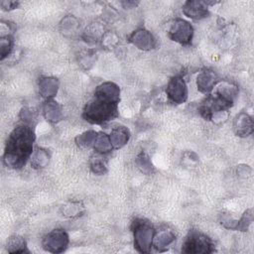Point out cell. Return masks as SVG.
<instances>
[{
	"mask_svg": "<svg viewBox=\"0 0 254 254\" xmlns=\"http://www.w3.org/2000/svg\"><path fill=\"white\" fill-rule=\"evenodd\" d=\"M128 41L141 51H151L157 46V42L153 34L144 28H139L133 31L128 36Z\"/></svg>",
	"mask_w": 254,
	"mask_h": 254,
	"instance_id": "9",
	"label": "cell"
},
{
	"mask_svg": "<svg viewBox=\"0 0 254 254\" xmlns=\"http://www.w3.org/2000/svg\"><path fill=\"white\" fill-rule=\"evenodd\" d=\"M166 93L169 100L172 103L174 104L185 103L188 99L189 90L184 77L180 74H177L171 77L166 87Z\"/></svg>",
	"mask_w": 254,
	"mask_h": 254,
	"instance_id": "8",
	"label": "cell"
},
{
	"mask_svg": "<svg viewBox=\"0 0 254 254\" xmlns=\"http://www.w3.org/2000/svg\"><path fill=\"white\" fill-rule=\"evenodd\" d=\"M213 246L212 240L207 235L191 230L183 243L182 252L186 254H208L214 251Z\"/></svg>",
	"mask_w": 254,
	"mask_h": 254,
	"instance_id": "4",
	"label": "cell"
},
{
	"mask_svg": "<svg viewBox=\"0 0 254 254\" xmlns=\"http://www.w3.org/2000/svg\"><path fill=\"white\" fill-rule=\"evenodd\" d=\"M135 163H136L138 169L142 173H144L146 175H149L152 173L153 164L151 162L150 157L145 152H141L137 155V157L135 159Z\"/></svg>",
	"mask_w": 254,
	"mask_h": 254,
	"instance_id": "25",
	"label": "cell"
},
{
	"mask_svg": "<svg viewBox=\"0 0 254 254\" xmlns=\"http://www.w3.org/2000/svg\"><path fill=\"white\" fill-rule=\"evenodd\" d=\"M131 133L130 130L125 126H116L111 130L109 134V138L113 149H121L124 147L130 140Z\"/></svg>",
	"mask_w": 254,
	"mask_h": 254,
	"instance_id": "16",
	"label": "cell"
},
{
	"mask_svg": "<svg viewBox=\"0 0 254 254\" xmlns=\"http://www.w3.org/2000/svg\"><path fill=\"white\" fill-rule=\"evenodd\" d=\"M39 93L45 99H53L59 91L60 81L54 76H41L38 81Z\"/></svg>",
	"mask_w": 254,
	"mask_h": 254,
	"instance_id": "13",
	"label": "cell"
},
{
	"mask_svg": "<svg viewBox=\"0 0 254 254\" xmlns=\"http://www.w3.org/2000/svg\"><path fill=\"white\" fill-rule=\"evenodd\" d=\"M20 118L21 120L25 123V124H29V125H32V122L35 118V114L34 112L30 109V108H27V107H24L22 108V110L20 111Z\"/></svg>",
	"mask_w": 254,
	"mask_h": 254,
	"instance_id": "30",
	"label": "cell"
},
{
	"mask_svg": "<svg viewBox=\"0 0 254 254\" xmlns=\"http://www.w3.org/2000/svg\"><path fill=\"white\" fill-rule=\"evenodd\" d=\"M237 221L232 218V216L228 213H221L219 215V222L220 224L227 228V229H231V230H236L237 229Z\"/></svg>",
	"mask_w": 254,
	"mask_h": 254,
	"instance_id": "28",
	"label": "cell"
},
{
	"mask_svg": "<svg viewBox=\"0 0 254 254\" xmlns=\"http://www.w3.org/2000/svg\"><path fill=\"white\" fill-rule=\"evenodd\" d=\"M8 253H29L27 242L24 237L20 235H13L8 238L6 245Z\"/></svg>",
	"mask_w": 254,
	"mask_h": 254,
	"instance_id": "21",
	"label": "cell"
},
{
	"mask_svg": "<svg viewBox=\"0 0 254 254\" xmlns=\"http://www.w3.org/2000/svg\"><path fill=\"white\" fill-rule=\"evenodd\" d=\"M84 205L81 201H68L62 205L61 213L64 217L74 218L81 216L84 213Z\"/></svg>",
	"mask_w": 254,
	"mask_h": 254,
	"instance_id": "20",
	"label": "cell"
},
{
	"mask_svg": "<svg viewBox=\"0 0 254 254\" xmlns=\"http://www.w3.org/2000/svg\"><path fill=\"white\" fill-rule=\"evenodd\" d=\"M13 47H14V40L10 34L1 36V39H0V55H1L0 59H1V61L6 59L12 53Z\"/></svg>",
	"mask_w": 254,
	"mask_h": 254,
	"instance_id": "26",
	"label": "cell"
},
{
	"mask_svg": "<svg viewBox=\"0 0 254 254\" xmlns=\"http://www.w3.org/2000/svg\"><path fill=\"white\" fill-rule=\"evenodd\" d=\"M176 240V234L172 229L164 228L156 231L154 240H153V246L155 249L159 252L167 251L170 245L173 244V242Z\"/></svg>",
	"mask_w": 254,
	"mask_h": 254,
	"instance_id": "15",
	"label": "cell"
},
{
	"mask_svg": "<svg viewBox=\"0 0 254 254\" xmlns=\"http://www.w3.org/2000/svg\"><path fill=\"white\" fill-rule=\"evenodd\" d=\"M254 130L252 117L246 112H240L236 115L233 121V131L236 136L245 138L250 136Z\"/></svg>",
	"mask_w": 254,
	"mask_h": 254,
	"instance_id": "11",
	"label": "cell"
},
{
	"mask_svg": "<svg viewBox=\"0 0 254 254\" xmlns=\"http://www.w3.org/2000/svg\"><path fill=\"white\" fill-rule=\"evenodd\" d=\"M215 92L220 94L221 96L227 98L228 100H231L234 102L235 98L238 95V87L230 82L222 81L217 85Z\"/></svg>",
	"mask_w": 254,
	"mask_h": 254,
	"instance_id": "23",
	"label": "cell"
},
{
	"mask_svg": "<svg viewBox=\"0 0 254 254\" xmlns=\"http://www.w3.org/2000/svg\"><path fill=\"white\" fill-rule=\"evenodd\" d=\"M139 4V2H134V1H125L122 2V5H124V8H134Z\"/></svg>",
	"mask_w": 254,
	"mask_h": 254,
	"instance_id": "32",
	"label": "cell"
},
{
	"mask_svg": "<svg viewBox=\"0 0 254 254\" xmlns=\"http://www.w3.org/2000/svg\"><path fill=\"white\" fill-rule=\"evenodd\" d=\"M120 87L112 81L96 86L92 98L84 105L82 118L90 124H105L118 116Z\"/></svg>",
	"mask_w": 254,
	"mask_h": 254,
	"instance_id": "1",
	"label": "cell"
},
{
	"mask_svg": "<svg viewBox=\"0 0 254 254\" xmlns=\"http://www.w3.org/2000/svg\"><path fill=\"white\" fill-rule=\"evenodd\" d=\"M182 10L187 17L193 20H200L206 18L209 15L206 1L188 0L184 3Z\"/></svg>",
	"mask_w": 254,
	"mask_h": 254,
	"instance_id": "10",
	"label": "cell"
},
{
	"mask_svg": "<svg viewBox=\"0 0 254 254\" xmlns=\"http://www.w3.org/2000/svg\"><path fill=\"white\" fill-rule=\"evenodd\" d=\"M50 159H51V155H50L49 151L45 148L38 147L32 155L31 167L35 170L44 169L49 165Z\"/></svg>",
	"mask_w": 254,
	"mask_h": 254,
	"instance_id": "19",
	"label": "cell"
},
{
	"mask_svg": "<svg viewBox=\"0 0 254 254\" xmlns=\"http://www.w3.org/2000/svg\"><path fill=\"white\" fill-rule=\"evenodd\" d=\"M18 5H19V2H17V1H6L5 0V1L0 2V6L4 11L14 10L18 7Z\"/></svg>",
	"mask_w": 254,
	"mask_h": 254,
	"instance_id": "31",
	"label": "cell"
},
{
	"mask_svg": "<svg viewBox=\"0 0 254 254\" xmlns=\"http://www.w3.org/2000/svg\"><path fill=\"white\" fill-rule=\"evenodd\" d=\"M96 135H97V132H95L94 130H87L75 137L74 139L75 144L77 147L81 149L90 148L93 146Z\"/></svg>",
	"mask_w": 254,
	"mask_h": 254,
	"instance_id": "24",
	"label": "cell"
},
{
	"mask_svg": "<svg viewBox=\"0 0 254 254\" xmlns=\"http://www.w3.org/2000/svg\"><path fill=\"white\" fill-rule=\"evenodd\" d=\"M234 104L233 101L221 96L218 93L208 94L198 107V112L204 120H211L213 115L218 112L227 111Z\"/></svg>",
	"mask_w": 254,
	"mask_h": 254,
	"instance_id": "5",
	"label": "cell"
},
{
	"mask_svg": "<svg viewBox=\"0 0 254 254\" xmlns=\"http://www.w3.org/2000/svg\"><path fill=\"white\" fill-rule=\"evenodd\" d=\"M95 55L91 52H84L80 55V59H79V63L81 65H83L85 68H89L94 61H95Z\"/></svg>",
	"mask_w": 254,
	"mask_h": 254,
	"instance_id": "29",
	"label": "cell"
},
{
	"mask_svg": "<svg viewBox=\"0 0 254 254\" xmlns=\"http://www.w3.org/2000/svg\"><path fill=\"white\" fill-rule=\"evenodd\" d=\"M169 38L181 45H190L193 37V28L190 22L184 19H176L168 32Z\"/></svg>",
	"mask_w": 254,
	"mask_h": 254,
	"instance_id": "7",
	"label": "cell"
},
{
	"mask_svg": "<svg viewBox=\"0 0 254 254\" xmlns=\"http://www.w3.org/2000/svg\"><path fill=\"white\" fill-rule=\"evenodd\" d=\"M134 238V248L140 253H149L153 246L156 233L154 226L148 220L136 218L131 226Z\"/></svg>",
	"mask_w": 254,
	"mask_h": 254,
	"instance_id": "3",
	"label": "cell"
},
{
	"mask_svg": "<svg viewBox=\"0 0 254 254\" xmlns=\"http://www.w3.org/2000/svg\"><path fill=\"white\" fill-rule=\"evenodd\" d=\"M253 221V211L252 208H249L244 211L240 219L237 221V229L239 231H247L250 224Z\"/></svg>",
	"mask_w": 254,
	"mask_h": 254,
	"instance_id": "27",
	"label": "cell"
},
{
	"mask_svg": "<svg viewBox=\"0 0 254 254\" xmlns=\"http://www.w3.org/2000/svg\"><path fill=\"white\" fill-rule=\"evenodd\" d=\"M89 169L90 171L97 176H101L107 173L108 167H107V162L103 158V155L95 153V155L91 156L88 162Z\"/></svg>",
	"mask_w": 254,
	"mask_h": 254,
	"instance_id": "22",
	"label": "cell"
},
{
	"mask_svg": "<svg viewBox=\"0 0 254 254\" xmlns=\"http://www.w3.org/2000/svg\"><path fill=\"white\" fill-rule=\"evenodd\" d=\"M218 82L217 74L212 69L201 70L196 77L197 90L203 94H210Z\"/></svg>",
	"mask_w": 254,
	"mask_h": 254,
	"instance_id": "12",
	"label": "cell"
},
{
	"mask_svg": "<svg viewBox=\"0 0 254 254\" xmlns=\"http://www.w3.org/2000/svg\"><path fill=\"white\" fill-rule=\"evenodd\" d=\"M43 115L48 122L52 124H57L64 117L63 107L56 100L48 99L43 104Z\"/></svg>",
	"mask_w": 254,
	"mask_h": 254,
	"instance_id": "14",
	"label": "cell"
},
{
	"mask_svg": "<svg viewBox=\"0 0 254 254\" xmlns=\"http://www.w3.org/2000/svg\"><path fill=\"white\" fill-rule=\"evenodd\" d=\"M92 148L97 154H100V155L109 154L113 150V146L111 144L109 135H107L104 132L97 133Z\"/></svg>",
	"mask_w": 254,
	"mask_h": 254,
	"instance_id": "18",
	"label": "cell"
},
{
	"mask_svg": "<svg viewBox=\"0 0 254 254\" xmlns=\"http://www.w3.org/2000/svg\"><path fill=\"white\" fill-rule=\"evenodd\" d=\"M36 140L35 131L32 125L21 124L15 127L7 138L3 162L6 167L13 170H20L33 155V147Z\"/></svg>",
	"mask_w": 254,
	"mask_h": 254,
	"instance_id": "2",
	"label": "cell"
},
{
	"mask_svg": "<svg viewBox=\"0 0 254 254\" xmlns=\"http://www.w3.org/2000/svg\"><path fill=\"white\" fill-rule=\"evenodd\" d=\"M79 27H80V24L78 19L72 15H67L64 17L60 22V31L62 32L63 35L66 37L75 35Z\"/></svg>",
	"mask_w": 254,
	"mask_h": 254,
	"instance_id": "17",
	"label": "cell"
},
{
	"mask_svg": "<svg viewBox=\"0 0 254 254\" xmlns=\"http://www.w3.org/2000/svg\"><path fill=\"white\" fill-rule=\"evenodd\" d=\"M69 243L68 234L64 229L57 228L48 232L42 239V247L50 253H63Z\"/></svg>",
	"mask_w": 254,
	"mask_h": 254,
	"instance_id": "6",
	"label": "cell"
}]
</instances>
